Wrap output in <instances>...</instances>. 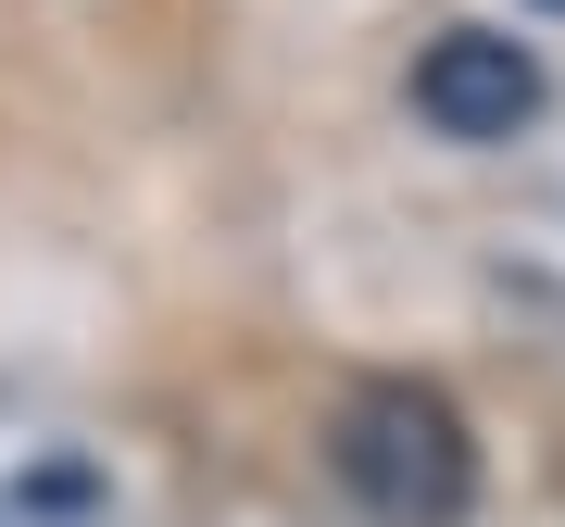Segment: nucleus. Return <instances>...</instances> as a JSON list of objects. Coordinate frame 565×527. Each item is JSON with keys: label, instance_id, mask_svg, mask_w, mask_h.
<instances>
[{"label": "nucleus", "instance_id": "f257e3e1", "mask_svg": "<svg viewBox=\"0 0 565 527\" xmlns=\"http://www.w3.org/2000/svg\"><path fill=\"white\" fill-rule=\"evenodd\" d=\"M340 477H352V503L377 527H452L478 503V440H465V415L440 389L377 377V389H352V415H340Z\"/></svg>", "mask_w": 565, "mask_h": 527}, {"label": "nucleus", "instance_id": "7ed1b4c3", "mask_svg": "<svg viewBox=\"0 0 565 527\" xmlns=\"http://www.w3.org/2000/svg\"><path fill=\"white\" fill-rule=\"evenodd\" d=\"M553 13H565V0H553Z\"/></svg>", "mask_w": 565, "mask_h": 527}, {"label": "nucleus", "instance_id": "f03ea898", "mask_svg": "<svg viewBox=\"0 0 565 527\" xmlns=\"http://www.w3.org/2000/svg\"><path fill=\"white\" fill-rule=\"evenodd\" d=\"M415 114L440 126V139L490 151V139H515V126L541 114V63H527V39H503V25H440L427 63H415Z\"/></svg>", "mask_w": 565, "mask_h": 527}]
</instances>
